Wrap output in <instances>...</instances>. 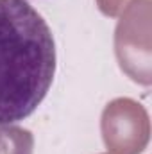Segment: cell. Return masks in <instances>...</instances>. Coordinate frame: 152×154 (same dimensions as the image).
<instances>
[{
	"label": "cell",
	"mask_w": 152,
	"mask_h": 154,
	"mask_svg": "<svg viewBox=\"0 0 152 154\" xmlns=\"http://www.w3.org/2000/svg\"><path fill=\"white\" fill-rule=\"evenodd\" d=\"M56 75V41L27 0H0V125L31 116Z\"/></svg>",
	"instance_id": "cell-1"
}]
</instances>
